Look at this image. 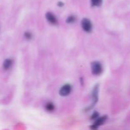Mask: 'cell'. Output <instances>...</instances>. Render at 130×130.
Instances as JSON below:
<instances>
[{"instance_id": "cell-1", "label": "cell", "mask_w": 130, "mask_h": 130, "mask_svg": "<svg viewBox=\"0 0 130 130\" xmlns=\"http://www.w3.org/2000/svg\"><path fill=\"white\" fill-rule=\"evenodd\" d=\"M103 71V67L101 63L99 62H94L91 63V71L94 75H100Z\"/></svg>"}, {"instance_id": "cell-2", "label": "cell", "mask_w": 130, "mask_h": 130, "mask_svg": "<svg viewBox=\"0 0 130 130\" xmlns=\"http://www.w3.org/2000/svg\"><path fill=\"white\" fill-rule=\"evenodd\" d=\"M81 26L85 32H90L92 30V24L88 19H83L81 22Z\"/></svg>"}, {"instance_id": "cell-3", "label": "cell", "mask_w": 130, "mask_h": 130, "mask_svg": "<svg viewBox=\"0 0 130 130\" xmlns=\"http://www.w3.org/2000/svg\"><path fill=\"white\" fill-rule=\"evenodd\" d=\"M71 90H72V87H71V85H65L60 90V95L63 96H67V95H69L71 93Z\"/></svg>"}, {"instance_id": "cell-4", "label": "cell", "mask_w": 130, "mask_h": 130, "mask_svg": "<svg viewBox=\"0 0 130 130\" xmlns=\"http://www.w3.org/2000/svg\"><path fill=\"white\" fill-rule=\"evenodd\" d=\"M107 119V116H102L101 118H99V119H96L95 122L94 123V124H93V126H91V128L92 129H96L99 126H101L102 124H104V123L105 122Z\"/></svg>"}, {"instance_id": "cell-5", "label": "cell", "mask_w": 130, "mask_h": 130, "mask_svg": "<svg viewBox=\"0 0 130 130\" xmlns=\"http://www.w3.org/2000/svg\"><path fill=\"white\" fill-rule=\"evenodd\" d=\"M46 18L47 20L49 22L50 24H53V25H55L57 24V19L52 13L48 12L46 15Z\"/></svg>"}, {"instance_id": "cell-6", "label": "cell", "mask_w": 130, "mask_h": 130, "mask_svg": "<svg viewBox=\"0 0 130 130\" xmlns=\"http://www.w3.org/2000/svg\"><path fill=\"white\" fill-rule=\"evenodd\" d=\"M12 63L13 62L11 59L5 60L3 63V68L5 70H8V69H10L11 67V66H12Z\"/></svg>"}, {"instance_id": "cell-7", "label": "cell", "mask_w": 130, "mask_h": 130, "mask_svg": "<svg viewBox=\"0 0 130 130\" xmlns=\"http://www.w3.org/2000/svg\"><path fill=\"white\" fill-rule=\"evenodd\" d=\"M45 108H46V110H48V111L52 112L54 110L55 106H54V105L52 104V103L48 102L46 104Z\"/></svg>"}, {"instance_id": "cell-8", "label": "cell", "mask_w": 130, "mask_h": 130, "mask_svg": "<svg viewBox=\"0 0 130 130\" xmlns=\"http://www.w3.org/2000/svg\"><path fill=\"white\" fill-rule=\"evenodd\" d=\"M102 0H91V5L93 6H99L102 5Z\"/></svg>"}, {"instance_id": "cell-9", "label": "cell", "mask_w": 130, "mask_h": 130, "mask_svg": "<svg viewBox=\"0 0 130 130\" xmlns=\"http://www.w3.org/2000/svg\"><path fill=\"white\" fill-rule=\"evenodd\" d=\"M76 17H75L74 16L71 15V16L69 17L68 19H67V22L69 23V24H71V23H73L74 22L76 21Z\"/></svg>"}, {"instance_id": "cell-10", "label": "cell", "mask_w": 130, "mask_h": 130, "mask_svg": "<svg viewBox=\"0 0 130 130\" xmlns=\"http://www.w3.org/2000/svg\"><path fill=\"white\" fill-rule=\"evenodd\" d=\"M24 36H25V38H26L27 39H30L32 38V34H30V32H25V34H24Z\"/></svg>"}, {"instance_id": "cell-11", "label": "cell", "mask_w": 130, "mask_h": 130, "mask_svg": "<svg viewBox=\"0 0 130 130\" xmlns=\"http://www.w3.org/2000/svg\"><path fill=\"white\" fill-rule=\"evenodd\" d=\"M98 115H99V114H98L97 112H95L93 114L91 118H92V119H96V118H97Z\"/></svg>"}]
</instances>
